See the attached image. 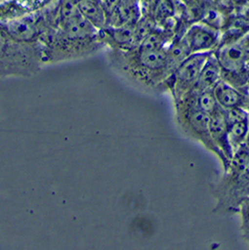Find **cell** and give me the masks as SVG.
<instances>
[{
	"instance_id": "1",
	"label": "cell",
	"mask_w": 249,
	"mask_h": 250,
	"mask_svg": "<svg viewBox=\"0 0 249 250\" xmlns=\"http://www.w3.org/2000/svg\"><path fill=\"white\" fill-rule=\"evenodd\" d=\"M99 31L80 12L68 18H55L53 26L41 39L43 63L73 61L99 52L105 46Z\"/></svg>"
},
{
	"instance_id": "2",
	"label": "cell",
	"mask_w": 249,
	"mask_h": 250,
	"mask_svg": "<svg viewBox=\"0 0 249 250\" xmlns=\"http://www.w3.org/2000/svg\"><path fill=\"white\" fill-rule=\"evenodd\" d=\"M43 63L41 43H26L14 39L0 23V79L31 78Z\"/></svg>"
},
{
	"instance_id": "3",
	"label": "cell",
	"mask_w": 249,
	"mask_h": 250,
	"mask_svg": "<svg viewBox=\"0 0 249 250\" xmlns=\"http://www.w3.org/2000/svg\"><path fill=\"white\" fill-rule=\"evenodd\" d=\"M213 54L222 79L243 92L249 80V32L236 42L218 46Z\"/></svg>"
},
{
	"instance_id": "4",
	"label": "cell",
	"mask_w": 249,
	"mask_h": 250,
	"mask_svg": "<svg viewBox=\"0 0 249 250\" xmlns=\"http://www.w3.org/2000/svg\"><path fill=\"white\" fill-rule=\"evenodd\" d=\"M212 52L195 53L186 57L163 83L167 84L175 101H179L195 87L199 74Z\"/></svg>"
},
{
	"instance_id": "5",
	"label": "cell",
	"mask_w": 249,
	"mask_h": 250,
	"mask_svg": "<svg viewBox=\"0 0 249 250\" xmlns=\"http://www.w3.org/2000/svg\"><path fill=\"white\" fill-rule=\"evenodd\" d=\"M178 112V120L183 129L188 131L192 137L199 139L205 146L216 154L222 161L225 171L229 168V164L214 145L209 133L210 114L200 109H180Z\"/></svg>"
},
{
	"instance_id": "6",
	"label": "cell",
	"mask_w": 249,
	"mask_h": 250,
	"mask_svg": "<svg viewBox=\"0 0 249 250\" xmlns=\"http://www.w3.org/2000/svg\"><path fill=\"white\" fill-rule=\"evenodd\" d=\"M220 35L217 30L202 23L190 25L183 34L182 39L190 54L213 52L220 44Z\"/></svg>"
},
{
	"instance_id": "7",
	"label": "cell",
	"mask_w": 249,
	"mask_h": 250,
	"mask_svg": "<svg viewBox=\"0 0 249 250\" xmlns=\"http://www.w3.org/2000/svg\"><path fill=\"white\" fill-rule=\"evenodd\" d=\"M209 133L212 141L224 159L230 164L233 151L228 142V123L225 117V110L220 105L210 114Z\"/></svg>"
},
{
	"instance_id": "8",
	"label": "cell",
	"mask_w": 249,
	"mask_h": 250,
	"mask_svg": "<svg viewBox=\"0 0 249 250\" xmlns=\"http://www.w3.org/2000/svg\"><path fill=\"white\" fill-rule=\"evenodd\" d=\"M212 94L217 103L224 109L238 106H246L247 96L238 87L221 79L212 88Z\"/></svg>"
},
{
	"instance_id": "9",
	"label": "cell",
	"mask_w": 249,
	"mask_h": 250,
	"mask_svg": "<svg viewBox=\"0 0 249 250\" xmlns=\"http://www.w3.org/2000/svg\"><path fill=\"white\" fill-rule=\"evenodd\" d=\"M221 79H222L221 67L216 56H214V54L212 52L204 63L201 72L199 74V77L195 84V87L192 89L193 91H198V92L208 91V89H211L214 85H216Z\"/></svg>"
},
{
	"instance_id": "10",
	"label": "cell",
	"mask_w": 249,
	"mask_h": 250,
	"mask_svg": "<svg viewBox=\"0 0 249 250\" xmlns=\"http://www.w3.org/2000/svg\"><path fill=\"white\" fill-rule=\"evenodd\" d=\"M81 15L96 29L102 30L107 26V15L101 0H82L77 3Z\"/></svg>"
},
{
	"instance_id": "11",
	"label": "cell",
	"mask_w": 249,
	"mask_h": 250,
	"mask_svg": "<svg viewBox=\"0 0 249 250\" xmlns=\"http://www.w3.org/2000/svg\"><path fill=\"white\" fill-rule=\"evenodd\" d=\"M249 135V118L228 124V142L232 151L247 142Z\"/></svg>"
},
{
	"instance_id": "12",
	"label": "cell",
	"mask_w": 249,
	"mask_h": 250,
	"mask_svg": "<svg viewBox=\"0 0 249 250\" xmlns=\"http://www.w3.org/2000/svg\"><path fill=\"white\" fill-rule=\"evenodd\" d=\"M247 96V99H246V108H247V110L249 112V93L246 95Z\"/></svg>"
},
{
	"instance_id": "13",
	"label": "cell",
	"mask_w": 249,
	"mask_h": 250,
	"mask_svg": "<svg viewBox=\"0 0 249 250\" xmlns=\"http://www.w3.org/2000/svg\"><path fill=\"white\" fill-rule=\"evenodd\" d=\"M73 1L76 3V4H77L78 2H80V1H82V0H73Z\"/></svg>"
},
{
	"instance_id": "14",
	"label": "cell",
	"mask_w": 249,
	"mask_h": 250,
	"mask_svg": "<svg viewBox=\"0 0 249 250\" xmlns=\"http://www.w3.org/2000/svg\"><path fill=\"white\" fill-rule=\"evenodd\" d=\"M247 142H249V135H248V138H247Z\"/></svg>"
}]
</instances>
